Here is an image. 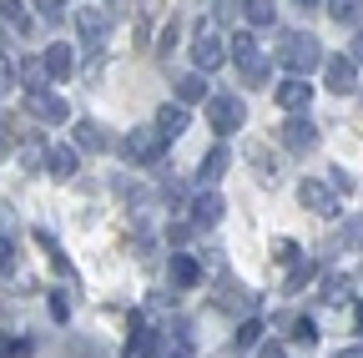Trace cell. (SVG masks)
<instances>
[{
  "mask_svg": "<svg viewBox=\"0 0 363 358\" xmlns=\"http://www.w3.org/2000/svg\"><path fill=\"white\" fill-rule=\"evenodd\" d=\"M278 61L293 76H308V71L323 66V46H318V35H308V30H283L278 35Z\"/></svg>",
  "mask_w": 363,
  "mask_h": 358,
  "instance_id": "obj_1",
  "label": "cell"
},
{
  "mask_svg": "<svg viewBox=\"0 0 363 358\" xmlns=\"http://www.w3.org/2000/svg\"><path fill=\"white\" fill-rule=\"evenodd\" d=\"M233 61H238L242 81H252V86H262V81H267V56L257 51V35H252V30L233 35Z\"/></svg>",
  "mask_w": 363,
  "mask_h": 358,
  "instance_id": "obj_2",
  "label": "cell"
},
{
  "mask_svg": "<svg viewBox=\"0 0 363 358\" xmlns=\"http://www.w3.org/2000/svg\"><path fill=\"white\" fill-rule=\"evenodd\" d=\"M227 40L217 35V26L207 21V26H197V35H192V61H197V71H217L222 61H227Z\"/></svg>",
  "mask_w": 363,
  "mask_h": 358,
  "instance_id": "obj_3",
  "label": "cell"
},
{
  "mask_svg": "<svg viewBox=\"0 0 363 358\" xmlns=\"http://www.w3.org/2000/svg\"><path fill=\"white\" fill-rule=\"evenodd\" d=\"M298 202H303L313 217H333V212H338V192H333L328 177H303V182H298Z\"/></svg>",
  "mask_w": 363,
  "mask_h": 358,
  "instance_id": "obj_4",
  "label": "cell"
},
{
  "mask_svg": "<svg viewBox=\"0 0 363 358\" xmlns=\"http://www.w3.org/2000/svg\"><path fill=\"white\" fill-rule=\"evenodd\" d=\"M121 152H126L131 162H142V167H147V162H157V157L167 152V137H162L157 126H142V131H131V137L121 142Z\"/></svg>",
  "mask_w": 363,
  "mask_h": 358,
  "instance_id": "obj_5",
  "label": "cell"
},
{
  "mask_svg": "<svg viewBox=\"0 0 363 358\" xmlns=\"http://www.w3.org/2000/svg\"><path fill=\"white\" fill-rule=\"evenodd\" d=\"M207 121H212V131H217V137H233V131L247 121V111H242V101H238V96H212Z\"/></svg>",
  "mask_w": 363,
  "mask_h": 358,
  "instance_id": "obj_6",
  "label": "cell"
},
{
  "mask_svg": "<svg viewBox=\"0 0 363 358\" xmlns=\"http://www.w3.org/2000/svg\"><path fill=\"white\" fill-rule=\"evenodd\" d=\"M26 106H30V116H35V121H45V126H61V121L71 116V111H66V101L51 91V86H45V91H30V96H26Z\"/></svg>",
  "mask_w": 363,
  "mask_h": 358,
  "instance_id": "obj_7",
  "label": "cell"
},
{
  "mask_svg": "<svg viewBox=\"0 0 363 358\" xmlns=\"http://www.w3.org/2000/svg\"><path fill=\"white\" fill-rule=\"evenodd\" d=\"M217 308H222V313H242V318H252V313H257L252 293H247L242 283H233V278H222V283H217Z\"/></svg>",
  "mask_w": 363,
  "mask_h": 358,
  "instance_id": "obj_8",
  "label": "cell"
},
{
  "mask_svg": "<svg viewBox=\"0 0 363 358\" xmlns=\"http://www.w3.org/2000/svg\"><path fill=\"white\" fill-rule=\"evenodd\" d=\"M323 81H328V91H333V96H353V86H358V66H353L348 56H333V61L323 66Z\"/></svg>",
  "mask_w": 363,
  "mask_h": 358,
  "instance_id": "obj_9",
  "label": "cell"
},
{
  "mask_svg": "<svg viewBox=\"0 0 363 358\" xmlns=\"http://www.w3.org/2000/svg\"><path fill=\"white\" fill-rule=\"evenodd\" d=\"M283 147H288V152H298V157H308V152L318 147V126H313L308 116H293V121L283 126Z\"/></svg>",
  "mask_w": 363,
  "mask_h": 358,
  "instance_id": "obj_10",
  "label": "cell"
},
{
  "mask_svg": "<svg viewBox=\"0 0 363 358\" xmlns=\"http://www.w3.org/2000/svg\"><path fill=\"white\" fill-rule=\"evenodd\" d=\"M40 61H45V76H51V81H66V76L76 71V51H71V46H61V40H56V46H45V51H40Z\"/></svg>",
  "mask_w": 363,
  "mask_h": 358,
  "instance_id": "obj_11",
  "label": "cell"
},
{
  "mask_svg": "<svg viewBox=\"0 0 363 358\" xmlns=\"http://www.w3.org/2000/svg\"><path fill=\"white\" fill-rule=\"evenodd\" d=\"M76 152H111V131L101 121H76Z\"/></svg>",
  "mask_w": 363,
  "mask_h": 358,
  "instance_id": "obj_12",
  "label": "cell"
},
{
  "mask_svg": "<svg viewBox=\"0 0 363 358\" xmlns=\"http://www.w3.org/2000/svg\"><path fill=\"white\" fill-rule=\"evenodd\" d=\"M222 212H227V207H222V197H217V192H197L187 217H192V228H212V222H222Z\"/></svg>",
  "mask_w": 363,
  "mask_h": 358,
  "instance_id": "obj_13",
  "label": "cell"
},
{
  "mask_svg": "<svg viewBox=\"0 0 363 358\" xmlns=\"http://www.w3.org/2000/svg\"><path fill=\"white\" fill-rule=\"evenodd\" d=\"M157 131L172 142V137H182L187 131V106L182 101H167V106H157Z\"/></svg>",
  "mask_w": 363,
  "mask_h": 358,
  "instance_id": "obj_14",
  "label": "cell"
},
{
  "mask_svg": "<svg viewBox=\"0 0 363 358\" xmlns=\"http://www.w3.org/2000/svg\"><path fill=\"white\" fill-rule=\"evenodd\" d=\"M76 30H81L86 46H101V35H106V16H101L96 6H86V11H76Z\"/></svg>",
  "mask_w": 363,
  "mask_h": 358,
  "instance_id": "obj_15",
  "label": "cell"
},
{
  "mask_svg": "<svg viewBox=\"0 0 363 358\" xmlns=\"http://www.w3.org/2000/svg\"><path fill=\"white\" fill-rule=\"evenodd\" d=\"M76 147H66V142H56L51 152H45V167H51V177H61V182H66V177H76Z\"/></svg>",
  "mask_w": 363,
  "mask_h": 358,
  "instance_id": "obj_16",
  "label": "cell"
},
{
  "mask_svg": "<svg viewBox=\"0 0 363 358\" xmlns=\"http://www.w3.org/2000/svg\"><path fill=\"white\" fill-rule=\"evenodd\" d=\"M157 353H162L157 333H152L142 318H136V323H131V358H157Z\"/></svg>",
  "mask_w": 363,
  "mask_h": 358,
  "instance_id": "obj_17",
  "label": "cell"
},
{
  "mask_svg": "<svg viewBox=\"0 0 363 358\" xmlns=\"http://www.w3.org/2000/svg\"><path fill=\"white\" fill-rule=\"evenodd\" d=\"M278 101H283L288 111H303V106L313 101V91H308V81H303V76H293V81H283V86H278Z\"/></svg>",
  "mask_w": 363,
  "mask_h": 358,
  "instance_id": "obj_18",
  "label": "cell"
},
{
  "mask_svg": "<svg viewBox=\"0 0 363 358\" xmlns=\"http://www.w3.org/2000/svg\"><path fill=\"white\" fill-rule=\"evenodd\" d=\"M202 96H207V81H202V71L177 76V101H182V106H192V101H202Z\"/></svg>",
  "mask_w": 363,
  "mask_h": 358,
  "instance_id": "obj_19",
  "label": "cell"
},
{
  "mask_svg": "<svg viewBox=\"0 0 363 358\" xmlns=\"http://www.w3.org/2000/svg\"><path fill=\"white\" fill-rule=\"evenodd\" d=\"M197 278H202V267H197V257H187V252H177V257H172V283H177V288H192Z\"/></svg>",
  "mask_w": 363,
  "mask_h": 358,
  "instance_id": "obj_20",
  "label": "cell"
},
{
  "mask_svg": "<svg viewBox=\"0 0 363 358\" xmlns=\"http://www.w3.org/2000/svg\"><path fill=\"white\" fill-rule=\"evenodd\" d=\"M0 16L16 35H30V16H26V0H0Z\"/></svg>",
  "mask_w": 363,
  "mask_h": 358,
  "instance_id": "obj_21",
  "label": "cell"
},
{
  "mask_svg": "<svg viewBox=\"0 0 363 358\" xmlns=\"http://www.w3.org/2000/svg\"><path fill=\"white\" fill-rule=\"evenodd\" d=\"M242 16H247V26H257V30H267L272 21H278L272 0H242Z\"/></svg>",
  "mask_w": 363,
  "mask_h": 358,
  "instance_id": "obj_22",
  "label": "cell"
},
{
  "mask_svg": "<svg viewBox=\"0 0 363 358\" xmlns=\"http://www.w3.org/2000/svg\"><path fill=\"white\" fill-rule=\"evenodd\" d=\"M283 328L303 343V348H313L318 343V328H313V318H298V313H288V318H283Z\"/></svg>",
  "mask_w": 363,
  "mask_h": 358,
  "instance_id": "obj_23",
  "label": "cell"
},
{
  "mask_svg": "<svg viewBox=\"0 0 363 358\" xmlns=\"http://www.w3.org/2000/svg\"><path fill=\"white\" fill-rule=\"evenodd\" d=\"M313 278H318V262H313V257H298V262L288 267V293H298V288L313 283Z\"/></svg>",
  "mask_w": 363,
  "mask_h": 358,
  "instance_id": "obj_24",
  "label": "cell"
},
{
  "mask_svg": "<svg viewBox=\"0 0 363 358\" xmlns=\"http://www.w3.org/2000/svg\"><path fill=\"white\" fill-rule=\"evenodd\" d=\"M227 162H233V157H227V147H212V152L202 157V182H217V177L227 172Z\"/></svg>",
  "mask_w": 363,
  "mask_h": 358,
  "instance_id": "obj_25",
  "label": "cell"
},
{
  "mask_svg": "<svg viewBox=\"0 0 363 358\" xmlns=\"http://www.w3.org/2000/svg\"><path fill=\"white\" fill-rule=\"evenodd\" d=\"M348 293H353V283H348L343 273H338V278H323V303L338 308V303H348Z\"/></svg>",
  "mask_w": 363,
  "mask_h": 358,
  "instance_id": "obj_26",
  "label": "cell"
},
{
  "mask_svg": "<svg viewBox=\"0 0 363 358\" xmlns=\"http://www.w3.org/2000/svg\"><path fill=\"white\" fill-rule=\"evenodd\" d=\"M328 11H333V21H343V26H353V21L363 16V0H328Z\"/></svg>",
  "mask_w": 363,
  "mask_h": 358,
  "instance_id": "obj_27",
  "label": "cell"
},
{
  "mask_svg": "<svg viewBox=\"0 0 363 358\" xmlns=\"http://www.w3.org/2000/svg\"><path fill=\"white\" fill-rule=\"evenodd\" d=\"M262 343V318H242V328H238V348H257Z\"/></svg>",
  "mask_w": 363,
  "mask_h": 358,
  "instance_id": "obj_28",
  "label": "cell"
},
{
  "mask_svg": "<svg viewBox=\"0 0 363 358\" xmlns=\"http://www.w3.org/2000/svg\"><path fill=\"white\" fill-rule=\"evenodd\" d=\"M343 242L348 247H363V217H348L343 222Z\"/></svg>",
  "mask_w": 363,
  "mask_h": 358,
  "instance_id": "obj_29",
  "label": "cell"
},
{
  "mask_svg": "<svg viewBox=\"0 0 363 358\" xmlns=\"http://www.w3.org/2000/svg\"><path fill=\"white\" fill-rule=\"evenodd\" d=\"M272 252H278V262H288V267L303 257V252H298V242H288V237H278V242H272Z\"/></svg>",
  "mask_w": 363,
  "mask_h": 358,
  "instance_id": "obj_30",
  "label": "cell"
},
{
  "mask_svg": "<svg viewBox=\"0 0 363 358\" xmlns=\"http://www.w3.org/2000/svg\"><path fill=\"white\" fill-rule=\"evenodd\" d=\"M16 152V137H11V116L0 111V157H11Z\"/></svg>",
  "mask_w": 363,
  "mask_h": 358,
  "instance_id": "obj_31",
  "label": "cell"
},
{
  "mask_svg": "<svg viewBox=\"0 0 363 358\" xmlns=\"http://www.w3.org/2000/svg\"><path fill=\"white\" fill-rule=\"evenodd\" d=\"M11 267H16V242L0 237V273H11Z\"/></svg>",
  "mask_w": 363,
  "mask_h": 358,
  "instance_id": "obj_32",
  "label": "cell"
},
{
  "mask_svg": "<svg viewBox=\"0 0 363 358\" xmlns=\"http://www.w3.org/2000/svg\"><path fill=\"white\" fill-rule=\"evenodd\" d=\"M328 182H333V192H353V177H348L343 167H333V172H328Z\"/></svg>",
  "mask_w": 363,
  "mask_h": 358,
  "instance_id": "obj_33",
  "label": "cell"
},
{
  "mask_svg": "<svg viewBox=\"0 0 363 358\" xmlns=\"http://www.w3.org/2000/svg\"><path fill=\"white\" fill-rule=\"evenodd\" d=\"M35 11H40L45 21H56V16L66 11V0H35Z\"/></svg>",
  "mask_w": 363,
  "mask_h": 358,
  "instance_id": "obj_34",
  "label": "cell"
},
{
  "mask_svg": "<svg viewBox=\"0 0 363 358\" xmlns=\"http://www.w3.org/2000/svg\"><path fill=\"white\" fill-rule=\"evenodd\" d=\"M45 308H51V318H66V298H61V293H51V303H45Z\"/></svg>",
  "mask_w": 363,
  "mask_h": 358,
  "instance_id": "obj_35",
  "label": "cell"
},
{
  "mask_svg": "<svg viewBox=\"0 0 363 358\" xmlns=\"http://www.w3.org/2000/svg\"><path fill=\"white\" fill-rule=\"evenodd\" d=\"M257 358H283V343H257Z\"/></svg>",
  "mask_w": 363,
  "mask_h": 358,
  "instance_id": "obj_36",
  "label": "cell"
},
{
  "mask_svg": "<svg viewBox=\"0 0 363 358\" xmlns=\"http://www.w3.org/2000/svg\"><path fill=\"white\" fill-rule=\"evenodd\" d=\"M11 222H16V212H11L6 202H0V237H6V233H11Z\"/></svg>",
  "mask_w": 363,
  "mask_h": 358,
  "instance_id": "obj_37",
  "label": "cell"
},
{
  "mask_svg": "<svg viewBox=\"0 0 363 358\" xmlns=\"http://www.w3.org/2000/svg\"><path fill=\"white\" fill-rule=\"evenodd\" d=\"M348 61H353V66H363V35H353V46H348Z\"/></svg>",
  "mask_w": 363,
  "mask_h": 358,
  "instance_id": "obj_38",
  "label": "cell"
},
{
  "mask_svg": "<svg viewBox=\"0 0 363 358\" xmlns=\"http://www.w3.org/2000/svg\"><path fill=\"white\" fill-rule=\"evenodd\" d=\"M333 358H363V348H338Z\"/></svg>",
  "mask_w": 363,
  "mask_h": 358,
  "instance_id": "obj_39",
  "label": "cell"
},
{
  "mask_svg": "<svg viewBox=\"0 0 363 358\" xmlns=\"http://www.w3.org/2000/svg\"><path fill=\"white\" fill-rule=\"evenodd\" d=\"M293 6H303V11H313V6H318V0H293Z\"/></svg>",
  "mask_w": 363,
  "mask_h": 358,
  "instance_id": "obj_40",
  "label": "cell"
},
{
  "mask_svg": "<svg viewBox=\"0 0 363 358\" xmlns=\"http://www.w3.org/2000/svg\"><path fill=\"white\" fill-rule=\"evenodd\" d=\"M358 333H363V303H358Z\"/></svg>",
  "mask_w": 363,
  "mask_h": 358,
  "instance_id": "obj_41",
  "label": "cell"
},
{
  "mask_svg": "<svg viewBox=\"0 0 363 358\" xmlns=\"http://www.w3.org/2000/svg\"><path fill=\"white\" fill-rule=\"evenodd\" d=\"M0 56H6V30H0Z\"/></svg>",
  "mask_w": 363,
  "mask_h": 358,
  "instance_id": "obj_42",
  "label": "cell"
}]
</instances>
